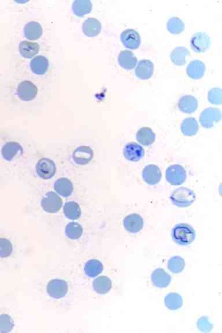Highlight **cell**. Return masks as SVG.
I'll return each mask as SVG.
<instances>
[{"mask_svg":"<svg viewBox=\"0 0 222 333\" xmlns=\"http://www.w3.org/2000/svg\"><path fill=\"white\" fill-rule=\"evenodd\" d=\"M172 237L174 242L179 245H188L195 240L196 233L189 224L180 223L174 227Z\"/></svg>","mask_w":222,"mask_h":333,"instance_id":"6da1fadb","label":"cell"},{"mask_svg":"<svg viewBox=\"0 0 222 333\" xmlns=\"http://www.w3.org/2000/svg\"><path fill=\"white\" fill-rule=\"evenodd\" d=\"M170 199L173 204L180 208L191 205L196 200V195L191 189L185 187L178 188L172 193Z\"/></svg>","mask_w":222,"mask_h":333,"instance_id":"7a4b0ae2","label":"cell"},{"mask_svg":"<svg viewBox=\"0 0 222 333\" xmlns=\"http://www.w3.org/2000/svg\"><path fill=\"white\" fill-rule=\"evenodd\" d=\"M166 178L167 181L171 185H182L186 179V170L180 165H172L166 170Z\"/></svg>","mask_w":222,"mask_h":333,"instance_id":"3957f363","label":"cell"},{"mask_svg":"<svg viewBox=\"0 0 222 333\" xmlns=\"http://www.w3.org/2000/svg\"><path fill=\"white\" fill-rule=\"evenodd\" d=\"M41 207L49 213H56L62 208L63 201L61 198L55 192L47 193L41 200Z\"/></svg>","mask_w":222,"mask_h":333,"instance_id":"277c9868","label":"cell"},{"mask_svg":"<svg viewBox=\"0 0 222 333\" xmlns=\"http://www.w3.org/2000/svg\"><path fill=\"white\" fill-rule=\"evenodd\" d=\"M221 119V112L217 108H208L201 113L200 122L205 128L209 129L214 127Z\"/></svg>","mask_w":222,"mask_h":333,"instance_id":"5b68a950","label":"cell"},{"mask_svg":"<svg viewBox=\"0 0 222 333\" xmlns=\"http://www.w3.org/2000/svg\"><path fill=\"white\" fill-rule=\"evenodd\" d=\"M23 154V148L17 142L9 141L2 145L1 156L3 159L8 162L13 161Z\"/></svg>","mask_w":222,"mask_h":333,"instance_id":"8992f818","label":"cell"},{"mask_svg":"<svg viewBox=\"0 0 222 333\" xmlns=\"http://www.w3.org/2000/svg\"><path fill=\"white\" fill-rule=\"evenodd\" d=\"M56 171V168L55 163L49 158H42L39 161L36 165L37 175L44 179L51 178L55 176Z\"/></svg>","mask_w":222,"mask_h":333,"instance_id":"52a82bcc","label":"cell"},{"mask_svg":"<svg viewBox=\"0 0 222 333\" xmlns=\"http://www.w3.org/2000/svg\"><path fill=\"white\" fill-rule=\"evenodd\" d=\"M68 289L67 283L62 280H51L47 286V291L49 296L57 299L64 297L67 293Z\"/></svg>","mask_w":222,"mask_h":333,"instance_id":"ba28073f","label":"cell"},{"mask_svg":"<svg viewBox=\"0 0 222 333\" xmlns=\"http://www.w3.org/2000/svg\"><path fill=\"white\" fill-rule=\"evenodd\" d=\"M210 37L204 32L197 33L193 35L190 40V45L195 52L201 53L206 51L210 46Z\"/></svg>","mask_w":222,"mask_h":333,"instance_id":"9c48e42d","label":"cell"},{"mask_svg":"<svg viewBox=\"0 0 222 333\" xmlns=\"http://www.w3.org/2000/svg\"><path fill=\"white\" fill-rule=\"evenodd\" d=\"M18 96L22 100L31 101L36 98L38 88L33 82L28 81L22 82L17 89Z\"/></svg>","mask_w":222,"mask_h":333,"instance_id":"30bf717a","label":"cell"},{"mask_svg":"<svg viewBox=\"0 0 222 333\" xmlns=\"http://www.w3.org/2000/svg\"><path fill=\"white\" fill-rule=\"evenodd\" d=\"M142 179L150 185H155L160 182L161 178V171L156 165L150 164L142 171Z\"/></svg>","mask_w":222,"mask_h":333,"instance_id":"8fae6325","label":"cell"},{"mask_svg":"<svg viewBox=\"0 0 222 333\" xmlns=\"http://www.w3.org/2000/svg\"><path fill=\"white\" fill-rule=\"evenodd\" d=\"M93 156V151L88 146H81L76 148L72 155L73 160L79 165L89 163Z\"/></svg>","mask_w":222,"mask_h":333,"instance_id":"7c38bea8","label":"cell"},{"mask_svg":"<svg viewBox=\"0 0 222 333\" xmlns=\"http://www.w3.org/2000/svg\"><path fill=\"white\" fill-rule=\"evenodd\" d=\"M144 148L135 142H130L123 150V156L126 159L131 161H138L144 156Z\"/></svg>","mask_w":222,"mask_h":333,"instance_id":"4fadbf2b","label":"cell"},{"mask_svg":"<svg viewBox=\"0 0 222 333\" xmlns=\"http://www.w3.org/2000/svg\"><path fill=\"white\" fill-rule=\"evenodd\" d=\"M123 226L129 233H137L144 227L143 219L138 214H131L123 220Z\"/></svg>","mask_w":222,"mask_h":333,"instance_id":"5bb4252c","label":"cell"},{"mask_svg":"<svg viewBox=\"0 0 222 333\" xmlns=\"http://www.w3.org/2000/svg\"><path fill=\"white\" fill-rule=\"evenodd\" d=\"M122 42L129 49H135L140 45V35L134 29H127L121 34Z\"/></svg>","mask_w":222,"mask_h":333,"instance_id":"9a60e30c","label":"cell"},{"mask_svg":"<svg viewBox=\"0 0 222 333\" xmlns=\"http://www.w3.org/2000/svg\"><path fill=\"white\" fill-rule=\"evenodd\" d=\"M154 65L150 60H141L135 68V75L142 80L150 79L154 74Z\"/></svg>","mask_w":222,"mask_h":333,"instance_id":"2e32d148","label":"cell"},{"mask_svg":"<svg viewBox=\"0 0 222 333\" xmlns=\"http://www.w3.org/2000/svg\"><path fill=\"white\" fill-rule=\"evenodd\" d=\"M151 280L155 287L164 288L170 285L171 277L163 269L159 268L152 272Z\"/></svg>","mask_w":222,"mask_h":333,"instance_id":"e0dca14e","label":"cell"},{"mask_svg":"<svg viewBox=\"0 0 222 333\" xmlns=\"http://www.w3.org/2000/svg\"><path fill=\"white\" fill-rule=\"evenodd\" d=\"M178 108L181 112L186 113L195 112L198 108V101L192 95H185L180 98Z\"/></svg>","mask_w":222,"mask_h":333,"instance_id":"ac0fdd59","label":"cell"},{"mask_svg":"<svg viewBox=\"0 0 222 333\" xmlns=\"http://www.w3.org/2000/svg\"><path fill=\"white\" fill-rule=\"evenodd\" d=\"M118 62L122 67L130 70L137 65V58L132 52L129 50H124L119 54Z\"/></svg>","mask_w":222,"mask_h":333,"instance_id":"d6986e66","label":"cell"},{"mask_svg":"<svg viewBox=\"0 0 222 333\" xmlns=\"http://www.w3.org/2000/svg\"><path fill=\"white\" fill-rule=\"evenodd\" d=\"M205 71L204 63L199 60L190 62L186 68L187 74L190 78L195 79L202 78L204 75Z\"/></svg>","mask_w":222,"mask_h":333,"instance_id":"ffe728a7","label":"cell"},{"mask_svg":"<svg viewBox=\"0 0 222 333\" xmlns=\"http://www.w3.org/2000/svg\"><path fill=\"white\" fill-rule=\"evenodd\" d=\"M136 138L139 144L147 147L154 144L156 135L150 128L144 127L138 130Z\"/></svg>","mask_w":222,"mask_h":333,"instance_id":"44dd1931","label":"cell"},{"mask_svg":"<svg viewBox=\"0 0 222 333\" xmlns=\"http://www.w3.org/2000/svg\"><path fill=\"white\" fill-rule=\"evenodd\" d=\"M82 29L84 33L89 37L96 36L101 32V23L96 19L88 18L84 22Z\"/></svg>","mask_w":222,"mask_h":333,"instance_id":"7402d4cb","label":"cell"},{"mask_svg":"<svg viewBox=\"0 0 222 333\" xmlns=\"http://www.w3.org/2000/svg\"><path fill=\"white\" fill-rule=\"evenodd\" d=\"M49 67L48 60L45 57L39 56L34 58L30 62L31 71L37 75H44L47 71Z\"/></svg>","mask_w":222,"mask_h":333,"instance_id":"603a6c76","label":"cell"},{"mask_svg":"<svg viewBox=\"0 0 222 333\" xmlns=\"http://www.w3.org/2000/svg\"><path fill=\"white\" fill-rule=\"evenodd\" d=\"M20 52L22 56L26 58H32L39 52L40 45L30 41H22L20 45Z\"/></svg>","mask_w":222,"mask_h":333,"instance_id":"cb8c5ba5","label":"cell"},{"mask_svg":"<svg viewBox=\"0 0 222 333\" xmlns=\"http://www.w3.org/2000/svg\"><path fill=\"white\" fill-rule=\"evenodd\" d=\"M189 54V50L186 47H177L171 53L170 59L174 65L182 66L185 65Z\"/></svg>","mask_w":222,"mask_h":333,"instance_id":"d4e9b609","label":"cell"},{"mask_svg":"<svg viewBox=\"0 0 222 333\" xmlns=\"http://www.w3.org/2000/svg\"><path fill=\"white\" fill-rule=\"evenodd\" d=\"M24 34L27 39L36 40L40 39L43 34V28L39 22L31 21L25 26Z\"/></svg>","mask_w":222,"mask_h":333,"instance_id":"484cf974","label":"cell"},{"mask_svg":"<svg viewBox=\"0 0 222 333\" xmlns=\"http://www.w3.org/2000/svg\"><path fill=\"white\" fill-rule=\"evenodd\" d=\"M54 188L56 192L63 197L71 196L73 192L72 182L67 178H61L56 180Z\"/></svg>","mask_w":222,"mask_h":333,"instance_id":"4316f807","label":"cell"},{"mask_svg":"<svg viewBox=\"0 0 222 333\" xmlns=\"http://www.w3.org/2000/svg\"><path fill=\"white\" fill-rule=\"evenodd\" d=\"M112 288V281L106 276H100L94 280L93 289L98 294H106Z\"/></svg>","mask_w":222,"mask_h":333,"instance_id":"83f0119b","label":"cell"},{"mask_svg":"<svg viewBox=\"0 0 222 333\" xmlns=\"http://www.w3.org/2000/svg\"><path fill=\"white\" fill-rule=\"evenodd\" d=\"M84 270L89 277L93 278L101 274L103 270V265L97 260H90L86 263Z\"/></svg>","mask_w":222,"mask_h":333,"instance_id":"f1b7e54d","label":"cell"},{"mask_svg":"<svg viewBox=\"0 0 222 333\" xmlns=\"http://www.w3.org/2000/svg\"><path fill=\"white\" fill-rule=\"evenodd\" d=\"M199 131L198 122L194 118H188L183 120L181 125L183 134L188 137L195 135Z\"/></svg>","mask_w":222,"mask_h":333,"instance_id":"f546056e","label":"cell"},{"mask_svg":"<svg viewBox=\"0 0 222 333\" xmlns=\"http://www.w3.org/2000/svg\"><path fill=\"white\" fill-rule=\"evenodd\" d=\"M92 8V4L89 0H77L73 3L72 9L75 15L78 17L89 13Z\"/></svg>","mask_w":222,"mask_h":333,"instance_id":"4dcf8cb0","label":"cell"},{"mask_svg":"<svg viewBox=\"0 0 222 333\" xmlns=\"http://www.w3.org/2000/svg\"><path fill=\"white\" fill-rule=\"evenodd\" d=\"M63 211L66 217L72 220H77L81 215L80 207L75 201L66 202L63 208Z\"/></svg>","mask_w":222,"mask_h":333,"instance_id":"1f68e13d","label":"cell"},{"mask_svg":"<svg viewBox=\"0 0 222 333\" xmlns=\"http://www.w3.org/2000/svg\"><path fill=\"white\" fill-rule=\"evenodd\" d=\"M165 305L170 310H177L182 306L183 300L179 294L171 293L164 300Z\"/></svg>","mask_w":222,"mask_h":333,"instance_id":"d6a6232c","label":"cell"},{"mask_svg":"<svg viewBox=\"0 0 222 333\" xmlns=\"http://www.w3.org/2000/svg\"><path fill=\"white\" fill-rule=\"evenodd\" d=\"M83 233V229L80 224L76 222H71L67 225L66 234L69 239L77 240L79 239Z\"/></svg>","mask_w":222,"mask_h":333,"instance_id":"836d02e7","label":"cell"},{"mask_svg":"<svg viewBox=\"0 0 222 333\" xmlns=\"http://www.w3.org/2000/svg\"><path fill=\"white\" fill-rule=\"evenodd\" d=\"M185 262L180 256H174L168 262V268L174 274L179 273L185 267Z\"/></svg>","mask_w":222,"mask_h":333,"instance_id":"e575fe53","label":"cell"},{"mask_svg":"<svg viewBox=\"0 0 222 333\" xmlns=\"http://www.w3.org/2000/svg\"><path fill=\"white\" fill-rule=\"evenodd\" d=\"M167 28L171 33L178 34L182 32L185 24L180 18L173 17L168 21Z\"/></svg>","mask_w":222,"mask_h":333,"instance_id":"d590c367","label":"cell"},{"mask_svg":"<svg viewBox=\"0 0 222 333\" xmlns=\"http://www.w3.org/2000/svg\"><path fill=\"white\" fill-rule=\"evenodd\" d=\"M14 323L10 316L7 314L0 315V332L8 333L14 328Z\"/></svg>","mask_w":222,"mask_h":333,"instance_id":"8d00e7d4","label":"cell"},{"mask_svg":"<svg viewBox=\"0 0 222 333\" xmlns=\"http://www.w3.org/2000/svg\"><path fill=\"white\" fill-rule=\"evenodd\" d=\"M13 250V246L9 240L1 238L0 239V258H5L11 256Z\"/></svg>","mask_w":222,"mask_h":333,"instance_id":"74e56055","label":"cell"},{"mask_svg":"<svg viewBox=\"0 0 222 333\" xmlns=\"http://www.w3.org/2000/svg\"><path fill=\"white\" fill-rule=\"evenodd\" d=\"M208 99L212 104L222 103V90L220 88H212L208 93Z\"/></svg>","mask_w":222,"mask_h":333,"instance_id":"f35d334b","label":"cell"},{"mask_svg":"<svg viewBox=\"0 0 222 333\" xmlns=\"http://www.w3.org/2000/svg\"><path fill=\"white\" fill-rule=\"evenodd\" d=\"M198 327L202 332H208L210 331L212 326L207 317H202L199 320Z\"/></svg>","mask_w":222,"mask_h":333,"instance_id":"ab89813d","label":"cell"}]
</instances>
